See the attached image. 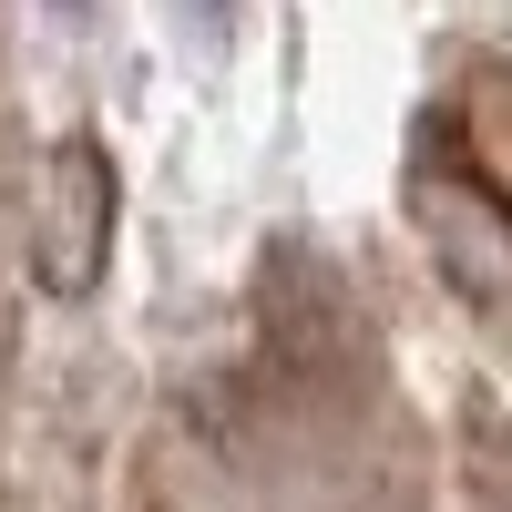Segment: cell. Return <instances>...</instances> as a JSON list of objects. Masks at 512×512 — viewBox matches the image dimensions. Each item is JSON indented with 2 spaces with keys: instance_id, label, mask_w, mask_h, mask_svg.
<instances>
[{
  "instance_id": "cell-1",
  "label": "cell",
  "mask_w": 512,
  "mask_h": 512,
  "mask_svg": "<svg viewBox=\"0 0 512 512\" xmlns=\"http://www.w3.org/2000/svg\"><path fill=\"white\" fill-rule=\"evenodd\" d=\"M103 226H113V175H103V154H93V144H62V164H52V216H41V287H52V297H82V287H93Z\"/></svg>"
}]
</instances>
